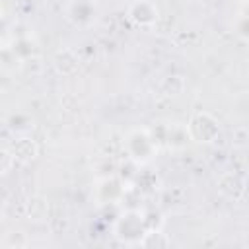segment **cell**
Listing matches in <instances>:
<instances>
[{"label":"cell","mask_w":249,"mask_h":249,"mask_svg":"<svg viewBox=\"0 0 249 249\" xmlns=\"http://www.w3.org/2000/svg\"><path fill=\"white\" fill-rule=\"evenodd\" d=\"M146 233L148 224L144 218V210L140 208H126L113 224V235L123 245H140Z\"/></svg>","instance_id":"6da1fadb"},{"label":"cell","mask_w":249,"mask_h":249,"mask_svg":"<svg viewBox=\"0 0 249 249\" xmlns=\"http://www.w3.org/2000/svg\"><path fill=\"white\" fill-rule=\"evenodd\" d=\"M158 152L160 148L150 128H132L124 134V154L130 161L138 165H146L158 156Z\"/></svg>","instance_id":"7a4b0ae2"},{"label":"cell","mask_w":249,"mask_h":249,"mask_svg":"<svg viewBox=\"0 0 249 249\" xmlns=\"http://www.w3.org/2000/svg\"><path fill=\"white\" fill-rule=\"evenodd\" d=\"M158 148L161 150H183L191 140L187 124L181 123H171V121H158L154 126H148Z\"/></svg>","instance_id":"3957f363"},{"label":"cell","mask_w":249,"mask_h":249,"mask_svg":"<svg viewBox=\"0 0 249 249\" xmlns=\"http://www.w3.org/2000/svg\"><path fill=\"white\" fill-rule=\"evenodd\" d=\"M187 130L193 142L212 144L220 136V121L208 111H198V113H193L191 119L187 121Z\"/></svg>","instance_id":"277c9868"},{"label":"cell","mask_w":249,"mask_h":249,"mask_svg":"<svg viewBox=\"0 0 249 249\" xmlns=\"http://www.w3.org/2000/svg\"><path fill=\"white\" fill-rule=\"evenodd\" d=\"M128 185L121 175H107L103 179H99L95 183V189H93V198L97 204L101 206H109V204H121L126 191H128Z\"/></svg>","instance_id":"5b68a950"},{"label":"cell","mask_w":249,"mask_h":249,"mask_svg":"<svg viewBox=\"0 0 249 249\" xmlns=\"http://www.w3.org/2000/svg\"><path fill=\"white\" fill-rule=\"evenodd\" d=\"M126 18L134 27L150 29L160 19V8L154 0H134L126 10Z\"/></svg>","instance_id":"8992f818"},{"label":"cell","mask_w":249,"mask_h":249,"mask_svg":"<svg viewBox=\"0 0 249 249\" xmlns=\"http://www.w3.org/2000/svg\"><path fill=\"white\" fill-rule=\"evenodd\" d=\"M216 189L224 198L237 202L243 198V195L247 191V181L243 179V175H239L235 171H224L216 179Z\"/></svg>","instance_id":"52a82bcc"},{"label":"cell","mask_w":249,"mask_h":249,"mask_svg":"<svg viewBox=\"0 0 249 249\" xmlns=\"http://www.w3.org/2000/svg\"><path fill=\"white\" fill-rule=\"evenodd\" d=\"M66 19L74 27H89L97 19V6L91 0H76L68 2Z\"/></svg>","instance_id":"ba28073f"},{"label":"cell","mask_w":249,"mask_h":249,"mask_svg":"<svg viewBox=\"0 0 249 249\" xmlns=\"http://www.w3.org/2000/svg\"><path fill=\"white\" fill-rule=\"evenodd\" d=\"M14 160L18 163H31L37 156H39V146L33 138H29L27 134H19L12 146H8Z\"/></svg>","instance_id":"9c48e42d"},{"label":"cell","mask_w":249,"mask_h":249,"mask_svg":"<svg viewBox=\"0 0 249 249\" xmlns=\"http://www.w3.org/2000/svg\"><path fill=\"white\" fill-rule=\"evenodd\" d=\"M54 68L58 74L62 76H72L74 72H78L80 68V58L78 54L72 51V49H60L56 54H54V60H53Z\"/></svg>","instance_id":"30bf717a"},{"label":"cell","mask_w":249,"mask_h":249,"mask_svg":"<svg viewBox=\"0 0 249 249\" xmlns=\"http://www.w3.org/2000/svg\"><path fill=\"white\" fill-rule=\"evenodd\" d=\"M8 45L14 49V53H16L21 60L39 54V53H37V41L31 37V33H27V35H19V37H12V41H10Z\"/></svg>","instance_id":"8fae6325"},{"label":"cell","mask_w":249,"mask_h":249,"mask_svg":"<svg viewBox=\"0 0 249 249\" xmlns=\"http://www.w3.org/2000/svg\"><path fill=\"white\" fill-rule=\"evenodd\" d=\"M47 214H49V204H47L45 196H41V195L31 196L27 202V218L31 222H43V220H47Z\"/></svg>","instance_id":"7c38bea8"},{"label":"cell","mask_w":249,"mask_h":249,"mask_svg":"<svg viewBox=\"0 0 249 249\" xmlns=\"http://www.w3.org/2000/svg\"><path fill=\"white\" fill-rule=\"evenodd\" d=\"M0 66H2V72H4V74H16V72H19V68H21V58L14 53V49H12L8 43H4V47H2V60H0Z\"/></svg>","instance_id":"4fadbf2b"},{"label":"cell","mask_w":249,"mask_h":249,"mask_svg":"<svg viewBox=\"0 0 249 249\" xmlns=\"http://www.w3.org/2000/svg\"><path fill=\"white\" fill-rule=\"evenodd\" d=\"M6 124L16 134H27L33 128V119L29 115H25V113H14V115H10Z\"/></svg>","instance_id":"5bb4252c"},{"label":"cell","mask_w":249,"mask_h":249,"mask_svg":"<svg viewBox=\"0 0 249 249\" xmlns=\"http://www.w3.org/2000/svg\"><path fill=\"white\" fill-rule=\"evenodd\" d=\"M171 245V237L167 233H163L161 230H148V233L144 235L140 247H156V249H163Z\"/></svg>","instance_id":"9a60e30c"},{"label":"cell","mask_w":249,"mask_h":249,"mask_svg":"<svg viewBox=\"0 0 249 249\" xmlns=\"http://www.w3.org/2000/svg\"><path fill=\"white\" fill-rule=\"evenodd\" d=\"M160 89H161V93L167 95V97H177V95H181L183 89H185V80H183V76H177V74L167 76V78L161 80Z\"/></svg>","instance_id":"2e32d148"},{"label":"cell","mask_w":249,"mask_h":249,"mask_svg":"<svg viewBox=\"0 0 249 249\" xmlns=\"http://www.w3.org/2000/svg\"><path fill=\"white\" fill-rule=\"evenodd\" d=\"M29 245V237L23 231H8L2 239V249H25Z\"/></svg>","instance_id":"e0dca14e"},{"label":"cell","mask_w":249,"mask_h":249,"mask_svg":"<svg viewBox=\"0 0 249 249\" xmlns=\"http://www.w3.org/2000/svg\"><path fill=\"white\" fill-rule=\"evenodd\" d=\"M231 29H233V33H235V35H237L241 41L249 43V16L239 14V16L233 19Z\"/></svg>","instance_id":"ac0fdd59"},{"label":"cell","mask_w":249,"mask_h":249,"mask_svg":"<svg viewBox=\"0 0 249 249\" xmlns=\"http://www.w3.org/2000/svg\"><path fill=\"white\" fill-rule=\"evenodd\" d=\"M41 68H43V64H41V56L35 54V56H29V58L21 60V68H19V72H27L29 76H37V74L41 72Z\"/></svg>","instance_id":"d6986e66"},{"label":"cell","mask_w":249,"mask_h":249,"mask_svg":"<svg viewBox=\"0 0 249 249\" xmlns=\"http://www.w3.org/2000/svg\"><path fill=\"white\" fill-rule=\"evenodd\" d=\"M231 142L235 148H245L249 146V128L247 126H237L231 134Z\"/></svg>","instance_id":"ffe728a7"},{"label":"cell","mask_w":249,"mask_h":249,"mask_svg":"<svg viewBox=\"0 0 249 249\" xmlns=\"http://www.w3.org/2000/svg\"><path fill=\"white\" fill-rule=\"evenodd\" d=\"M0 158H2V175H6V173L10 171V163H16V160H14V156H12V152H10L8 146L2 148Z\"/></svg>","instance_id":"44dd1931"},{"label":"cell","mask_w":249,"mask_h":249,"mask_svg":"<svg viewBox=\"0 0 249 249\" xmlns=\"http://www.w3.org/2000/svg\"><path fill=\"white\" fill-rule=\"evenodd\" d=\"M239 14H245V16H249V4H241V12Z\"/></svg>","instance_id":"7402d4cb"},{"label":"cell","mask_w":249,"mask_h":249,"mask_svg":"<svg viewBox=\"0 0 249 249\" xmlns=\"http://www.w3.org/2000/svg\"><path fill=\"white\" fill-rule=\"evenodd\" d=\"M239 2H241V4H249V0H239Z\"/></svg>","instance_id":"603a6c76"},{"label":"cell","mask_w":249,"mask_h":249,"mask_svg":"<svg viewBox=\"0 0 249 249\" xmlns=\"http://www.w3.org/2000/svg\"><path fill=\"white\" fill-rule=\"evenodd\" d=\"M68 2H76V0H68Z\"/></svg>","instance_id":"cb8c5ba5"}]
</instances>
